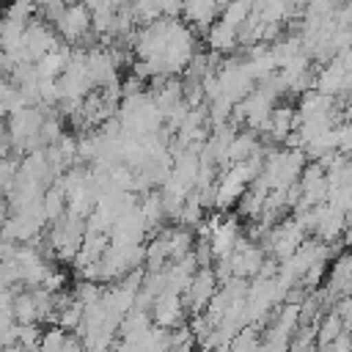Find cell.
I'll use <instances>...</instances> for the list:
<instances>
[{"instance_id": "6da1fadb", "label": "cell", "mask_w": 352, "mask_h": 352, "mask_svg": "<svg viewBox=\"0 0 352 352\" xmlns=\"http://www.w3.org/2000/svg\"><path fill=\"white\" fill-rule=\"evenodd\" d=\"M52 25L60 33V38L66 44H72V47L74 44H85L88 36H94V14L80 0H69V6L63 8V14Z\"/></svg>"}, {"instance_id": "7a4b0ae2", "label": "cell", "mask_w": 352, "mask_h": 352, "mask_svg": "<svg viewBox=\"0 0 352 352\" xmlns=\"http://www.w3.org/2000/svg\"><path fill=\"white\" fill-rule=\"evenodd\" d=\"M217 286H220V278H217L214 267H212V264H209V267H198V272L192 275V280H190V286H187V292H184V305H187V311L204 314L206 305L212 302V297L220 292Z\"/></svg>"}, {"instance_id": "3957f363", "label": "cell", "mask_w": 352, "mask_h": 352, "mask_svg": "<svg viewBox=\"0 0 352 352\" xmlns=\"http://www.w3.org/2000/svg\"><path fill=\"white\" fill-rule=\"evenodd\" d=\"M220 16H223V3L220 0H184L182 19L190 28H195L198 33H206Z\"/></svg>"}, {"instance_id": "277c9868", "label": "cell", "mask_w": 352, "mask_h": 352, "mask_svg": "<svg viewBox=\"0 0 352 352\" xmlns=\"http://www.w3.org/2000/svg\"><path fill=\"white\" fill-rule=\"evenodd\" d=\"M204 36H206L209 50L217 52V55H231V52H236V47L242 44V41H239V28L231 25V22H226L223 16H220Z\"/></svg>"}]
</instances>
